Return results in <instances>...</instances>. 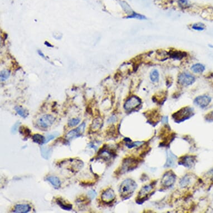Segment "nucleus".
Masks as SVG:
<instances>
[{"instance_id": "30", "label": "nucleus", "mask_w": 213, "mask_h": 213, "mask_svg": "<svg viewBox=\"0 0 213 213\" xmlns=\"http://www.w3.org/2000/svg\"><path fill=\"white\" fill-rule=\"evenodd\" d=\"M88 196L89 197L91 198V199H93L94 198H95V196H96V193L95 192V191L94 190H91L89 191L88 193Z\"/></svg>"}, {"instance_id": "15", "label": "nucleus", "mask_w": 213, "mask_h": 213, "mask_svg": "<svg viewBox=\"0 0 213 213\" xmlns=\"http://www.w3.org/2000/svg\"><path fill=\"white\" fill-rule=\"evenodd\" d=\"M191 69L194 73L199 74V73L204 72V70L205 69V67L204 65L202 64L196 63L194 64L191 67Z\"/></svg>"}, {"instance_id": "3", "label": "nucleus", "mask_w": 213, "mask_h": 213, "mask_svg": "<svg viewBox=\"0 0 213 213\" xmlns=\"http://www.w3.org/2000/svg\"><path fill=\"white\" fill-rule=\"evenodd\" d=\"M195 77L190 73L183 72L178 77L179 83L184 86H189L194 83L195 82Z\"/></svg>"}, {"instance_id": "32", "label": "nucleus", "mask_w": 213, "mask_h": 213, "mask_svg": "<svg viewBox=\"0 0 213 213\" xmlns=\"http://www.w3.org/2000/svg\"><path fill=\"white\" fill-rule=\"evenodd\" d=\"M55 137V136L54 135H48V136H47V137H45V143H47L48 142L50 141V140H51L54 139Z\"/></svg>"}, {"instance_id": "18", "label": "nucleus", "mask_w": 213, "mask_h": 213, "mask_svg": "<svg viewBox=\"0 0 213 213\" xmlns=\"http://www.w3.org/2000/svg\"><path fill=\"white\" fill-rule=\"evenodd\" d=\"M15 109L18 114H19L20 116H21L22 117L26 118L29 115V112L27 110L23 108L21 106H16L15 107Z\"/></svg>"}, {"instance_id": "29", "label": "nucleus", "mask_w": 213, "mask_h": 213, "mask_svg": "<svg viewBox=\"0 0 213 213\" xmlns=\"http://www.w3.org/2000/svg\"><path fill=\"white\" fill-rule=\"evenodd\" d=\"M142 144V142H133L131 143H128V145H127V146L129 148H132V147H134L136 146H139Z\"/></svg>"}, {"instance_id": "28", "label": "nucleus", "mask_w": 213, "mask_h": 213, "mask_svg": "<svg viewBox=\"0 0 213 213\" xmlns=\"http://www.w3.org/2000/svg\"><path fill=\"white\" fill-rule=\"evenodd\" d=\"M205 119L208 122H213V111L205 116Z\"/></svg>"}, {"instance_id": "26", "label": "nucleus", "mask_w": 213, "mask_h": 213, "mask_svg": "<svg viewBox=\"0 0 213 213\" xmlns=\"http://www.w3.org/2000/svg\"><path fill=\"white\" fill-rule=\"evenodd\" d=\"M80 122V119L79 118H73L69 121L68 122V126L69 127H74L78 125Z\"/></svg>"}, {"instance_id": "13", "label": "nucleus", "mask_w": 213, "mask_h": 213, "mask_svg": "<svg viewBox=\"0 0 213 213\" xmlns=\"http://www.w3.org/2000/svg\"><path fill=\"white\" fill-rule=\"evenodd\" d=\"M47 180L50 182L51 185L54 186L55 188H59L61 186V182L59 178L57 177L54 176H48L47 177Z\"/></svg>"}, {"instance_id": "2", "label": "nucleus", "mask_w": 213, "mask_h": 213, "mask_svg": "<svg viewBox=\"0 0 213 213\" xmlns=\"http://www.w3.org/2000/svg\"><path fill=\"white\" fill-rule=\"evenodd\" d=\"M194 114L193 109L190 107H184L172 115V117L176 121H183L190 117Z\"/></svg>"}, {"instance_id": "17", "label": "nucleus", "mask_w": 213, "mask_h": 213, "mask_svg": "<svg viewBox=\"0 0 213 213\" xmlns=\"http://www.w3.org/2000/svg\"><path fill=\"white\" fill-rule=\"evenodd\" d=\"M153 186L151 185H147V186H144L143 188L141 189L140 193H139V196L140 197H144L146 195H148L150 192L153 189Z\"/></svg>"}, {"instance_id": "6", "label": "nucleus", "mask_w": 213, "mask_h": 213, "mask_svg": "<svg viewBox=\"0 0 213 213\" xmlns=\"http://www.w3.org/2000/svg\"><path fill=\"white\" fill-rule=\"evenodd\" d=\"M85 127H86L85 123H83L79 127H78L77 128L69 132L65 136V138L68 140H71L73 138L80 137L82 135V134L84 132Z\"/></svg>"}, {"instance_id": "4", "label": "nucleus", "mask_w": 213, "mask_h": 213, "mask_svg": "<svg viewBox=\"0 0 213 213\" xmlns=\"http://www.w3.org/2000/svg\"><path fill=\"white\" fill-rule=\"evenodd\" d=\"M55 121V118L50 114H46L39 118L37 124L42 128H47L53 125Z\"/></svg>"}, {"instance_id": "7", "label": "nucleus", "mask_w": 213, "mask_h": 213, "mask_svg": "<svg viewBox=\"0 0 213 213\" xmlns=\"http://www.w3.org/2000/svg\"><path fill=\"white\" fill-rule=\"evenodd\" d=\"M212 101V98L209 95H202L197 97L194 100V103L201 108H205Z\"/></svg>"}, {"instance_id": "21", "label": "nucleus", "mask_w": 213, "mask_h": 213, "mask_svg": "<svg viewBox=\"0 0 213 213\" xmlns=\"http://www.w3.org/2000/svg\"><path fill=\"white\" fill-rule=\"evenodd\" d=\"M10 75V72L8 70H2L0 73V77H1V81L2 82L5 81L7 80Z\"/></svg>"}, {"instance_id": "1", "label": "nucleus", "mask_w": 213, "mask_h": 213, "mask_svg": "<svg viewBox=\"0 0 213 213\" xmlns=\"http://www.w3.org/2000/svg\"><path fill=\"white\" fill-rule=\"evenodd\" d=\"M136 182L133 180L128 179L122 182L119 187V193L121 197L128 198L133 193L136 189Z\"/></svg>"}, {"instance_id": "16", "label": "nucleus", "mask_w": 213, "mask_h": 213, "mask_svg": "<svg viewBox=\"0 0 213 213\" xmlns=\"http://www.w3.org/2000/svg\"><path fill=\"white\" fill-rule=\"evenodd\" d=\"M32 138L33 141L37 144L42 145L44 143H45V137L40 134H35L34 135H33Z\"/></svg>"}, {"instance_id": "24", "label": "nucleus", "mask_w": 213, "mask_h": 213, "mask_svg": "<svg viewBox=\"0 0 213 213\" xmlns=\"http://www.w3.org/2000/svg\"><path fill=\"white\" fill-rule=\"evenodd\" d=\"M41 153L44 158L48 159L50 156L51 151L50 149H48L45 147H42L41 148Z\"/></svg>"}, {"instance_id": "33", "label": "nucleus", "mask_w": 213, "mask_h": 213, "mask_svg": "<svg viewBox=\"0 0 213 213\" xmlns=\"http://www.w3.org/2000/svg\"><path fill=\"white\" fill-rule=\"evenodd\" d=\"M18 127V124H16L14 126L13 128H12V132L13 133H15V132H16V129H17Z\"/></svg>"}, {"instance_id": "14", "label": "nucleus", "mask_w": 213, "mask_h": 213, "mask_svg": "<svg viewBox=\"0 0 213 213\" xmlns=\"http://www.w3.org/2000/svg\"><path fill=\"white\" fill-rule=\"evenodd\" d=\"M176 157L174 154H172L171 152H168V153L167 161L165 164V166L170 167L173 166L176 162Z\"/></svg>"}, {"instance_id": "5", "label": "nucleus", "mask_w": 213, "mask_h": 213, "mask_svg": "<svg viewBox=\"0 0 213 213\" xmlns=\"http://www.w3.org/2000/svg\"><path fill=\"white\" fill-rule=\"evenodd\" d=\"M141 104V100L137 96H132L124 104V108L127 111L135 109Z\"/></svg>"}, {"instance_id": "23", "label": "nucleus", "mask_w": 213, "mask_h": 213, "mask_svg": "<svg viewBox=\"0 0 213 213\" xmlns=\"http://www.w3.org/2000/svg\"><path fill=\"white\" fill-rule=\"evenodd\" d=\"M20 132L21 134L25 136V137H29L31 134V131L25 126H21L20 128Z\"/></svg>"}, {"instance_id": "19", "label": "nucleus", "mask_w": 213, "mask_h": 213, "mask_svg": "<svg viewBox=\"0 0 213 213\" xmlns=\"http://www.w3.org/2000/svg\"><path fill=\"white\" fill-rule=\"evenodd\" d=\"M150 80L151 82L156 83L159 82L160 74L159 71L157 69H154L150 73Z\"/></svg>"}, {"instance_id": "31", "label": "nucleus", "mask_w": 213, "mask_h": 213, "mask_svg": "<svg viewBox=\"0 0 213 213\" xmlns=\"http://www.w3.org/2000/svg\"><path fill=\"white\" fill-rule=\"evenodd\" d=\"M179 5H182V7H184V6H186L187 5H188L189 2H188V0H180L179 1Z\"/></svg>"}, {"instance_id": "27", "label": "nucleus", "mask_w": 213, "mask_h": 213, "mask_svg": "<svg viewBox=\"0 0 213 213\" xmlns=\"http://www.w3.org/2000/svg\"><path fill=\"white\" fill-rule=\"evenodd\" d=\"M189 182H190L189 178L188 177L186 176L184 177L182 179L181 182H180V185L182 187H185L189 184Z\"/></svg>"}, {"instance_id": "22", "label": "nucleus", "mask_w": 213, "mask_h": 213, "mask_svg": "<svg viewBox=\"0 0 213 213\" xmlns=\"http://www.w3.org/2000/svg\"><path fill=\"white\" fill-rule=\"evenodd\" d=\"M205 25L201 23H195L193 25L192 29L196 31H203L205 29Z\"/></svg>"}, {"instance_id": "10", "label": "nucleus", "mask_w": 213, "mask_h": 213, "mask_svg": "<svg viewBox=\"0 0 213 213\" xmlns=\"http://www.w3.org/2000/svg\"><path fill=\"white\" fill-rule=\"evenodd\" d=\"M31 206L28 204H18L15 206L13 212L14 213H26L31 210Z\"/></svg>"}, {"instance_id": "20", "label": "nucleus", "mask_w": 213, "mask_h": 213, "mask_svg": "<svg viewBox=\"0 0 213 213\" xmlns=\"http://www.w3.org/2000/svg\"><path fill=\"white\" fill-rule=\"evenodd\" d=\"M102 126V121L100 119H95L91 124V130L93 131H96L100 129Z\"/></svg>"}, {"instance_id": "9", "label": "nucleus", "mask_w": 213, "mask_h": 213, "mask_svg": "<svg viewBox=\"0 0 213 213\" xmlns=\"http://www.w3.org/2000/svg\"><path fill=\"white\" fill-rule=\"evenodd\" d=\"M116 195L114 191L112 189L109 188L103 192L101 195V199L105 203H109L113 201Z\"/></svg>"}, {"instance_id": "25", "label": "nucleus", "mask_w": 213, "mask_h": 213, "mask_svg": "<svg viewBox=\"0 0 213 213\" xmlns=\"http://www.w3.org/2000/svg\"><path fill=\"white\" fill-rule=\"evenodd\" d=\"M127 18H137L138 20H146V18L143 15H142L141 14H137L136 12H133L132 14L130 15L127 17Z\"/></svg>"}, {"instance_id": "12", "label": "nucleus", "mask_w": 213, "mask_h": 213, "mask_svg": "<svg viewBox=\"0 0 213 213\" xmlns=\"http://www.w3.org/2000/svg\"><path fill=\"white\" fill-rule=\"evenodd\" d=\"M56 203L59 205V206L61 208L65 210H71L72 209V205L69 204L67 203L66 201L63 199L59 198L56 200Z\"/></svg>"}, {"instance_id": "11", "label": "nucleus", "mask_w": 213, "mask_h": 213, "mask_svg": "<svg viewBox=\"0 0 213 213\" xmlns=\"http://www.w3.org/2000/svg\"><path fill=\"white\" fill-rule=\"evenodd\" d=\"M194 162V159L193 157L186 156L182 158V160L180 161L179 163L187 168H190L193 166Z\"/></svg>"}, {"instance_id": "8", "label": "nucleus", "mask_w": 213, "mask_h": 213, "mask_svg": "<svg viewBox=\"0 0 213 213\" xmlns=\"http://www.w3.org/2000/svg\"><path fill=\"white\" fill-rule=\"evenodd\" d=\"M176 177L175 175L170 172L166 173L163 176L161 180V183L163 186L170 187L172 186L175 182Z\"/></svg>"}]
</instances>
